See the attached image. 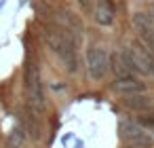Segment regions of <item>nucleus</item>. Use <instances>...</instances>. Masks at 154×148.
I'll return each instance as SVG.
<instances>
[{"instance_id": "nucleus-1", "label": "nucleus", "mask_w": 154, "mask_h": 148, "mask_svg": "<svg viewBox=\"0 0 154 148\" xmlns=\"http://www.w3.org/2000/svg\"><path fill=\"white\" fill-rule=\"evenodd\" d=\"M45 40L49 49L61 59L68 72H78V55H76V38L72 32H68L61 26H47L45 28Z\"/></svg>"}, {"instance_id": "nucleus-2", "label": "nucleus", "mask_w": 154, "mask_h": 148, "mask_svg": "<svg viewBox=\"0 0 154 148\" xmlns=\"http://www.w3.org/2000/svg\"><path fill=\"white\" fill-rule=\"evenodd\" d=\"M26 95H28V104L34 112H42L47 102H45V89H42V80H40V72L38 66L34 61L28 64L26 68Z\"/></svg>"}, {"instance_id": "nucleus-3", "label": "nucleus", "mask_w": 154, "mask_h": 148, "mask_svg": "<svg viewBox=\"0 0 154 148\" xmlns=\"http://www.w3.org/2000/svg\"><path fill=\"white\" fill-rule=\"evenodd\" d=\"M127 55L133 70H137L143 76H154V53L141 40H133L131 47L127 49Z\"/></svg>"}, {"instance_id": "nucleus-4", "label": "nucleus", "mask_w": 154, "mask_h": 148, "mask_svg": "<svg viewBox=\"0 0 154 148\" xmlns=\"http://www.w3.org/2000/svg\"><path fill=\"white\" fill-rule=\"evenodd\" d=\"M120 135L131 148H154V135L137 123H120Z\"/></svg>"}, {"instance_id": "nucleus-5", "label": "nucleus", "mask_w": 154, "mask_h": 148, "mask_svg": "<svg viewBox=\"0 0 154 148\" xmlns=\"http://www.w3.org/2000/svg\"><path fill=\"white\" fill-rule=\"evenodd\" d=\"M110 68V59H108V53L103 51V47L99 45H93L87 49V72L93 80H101L106 76Z\"/></svg>"}, {"instance_id": "nucleus-6", "label": "nucleus", "mask_w": 154, "mask_h": 148, "mask_svg": "<svg viewBox=\"0 0 154 148\" xmlns=\"http://www.w3.org/2000/svg\"><path fill=\"white\" fill-rule=\"evenodd\" d=\"M133 28L137 30L141 43L154 53V19L150 13H135L133 15Z\"/></svg>"}, {"instance_id": "nucleus-7", "label": "nucleus", "mask_w": 154, "mask_h": 148, "mask_svg": "<svg viewBox=\"0 0 154 148\" xmlns=\"http://www.w3.org/2000/svg\"><path fill=\"white\" fill-rule=\"evenodd\" d=\"M114 91H116L120 97L137 95V93H146V83H141V80H139V78H135V76L116 78V83H114Z\"/></svg>"}, {"instance_id": "nucleus-8", "label": "nucleus", "mask_w": 154, "mask_h": 148, "mask_svg": "<svg viewBox=\"0 0 154 148\" xmlns=\"http://www.w3.org/2000/svg\"><path fill=\"white\" fill-rule=\"evenodd\" d=\"M110 70L116 74V78H127V76H133V68H131V61H129V55L127 51H114L110 55Z\"/></svg>"}, {"instance_id": "nucleus-9", "label": "nucleus", "mask_w": 154, "mask_h": 148, "mask_svg": "<svg viewBox=\"0 0 154 148\" xmlns=\"http://www.w3.org/2000/svg\"><path fill=\"white\" fill-rule=\"evenodd\" d=\"M93 17L99 26H110L114 21V7H112V0H97L95 2V11Z\"/></svg>"}, {"instance_id": "nucleus-10", "label": "nucleus", "mask_w": 154, "mask_h": 148, "mask_svg": "<svg viewBox=\"0 0 154 148\" xmlns=\"http://www.w3.org/2000/svg\"><path fill=\"white\" fill-rule=\"evenodd\" d=\"M59 21L63 24L61 28H66V30L72 32V34H80V32H82V21L78 19V15H74V13L68 11V9H59Z\"/></svg>"}, {"instance_id": "nucleus-11", "label": "nucleus", "mask_w": 154, "mask_h": 148, "mask_svg": "<svg viewBox=\"0 0 154 148\" xmlns=\"http://www.w3.org/2000/svg\"><path fill=\"white\" fill-rule=\"evenodd\" d=\"M122 104L127 108H131V110H150V106H152V102H150V97L146 93L127 95V97H122Z\"/></svg>"}, {"instance_id": "nucleus-12", "label": "nucleus", "mask_w": 154, "mask_h": 148, "mask_svg": "<svg viewBox=\"0 0 154 148\" xmlns=\"http://www.w3.org/2000/svg\"><path fill=\"white\" fill-rule=\"evenodd\" d=\"M23 129H26V133H30L34 140H38L40 137V133H42V127H40V121H38V116L34 114V110H28L26 112V116H23Z\"/></svg>"}, {"instance_id": "nucleus-13", "label": "nucleus", "mask_w": 154, "mask_h": 148, "mask_svg": "<svg viewBox=\"0 0 154 148\" xmlns=\"http://www.w3.org/2000/svg\"><path fill=\"white\" fill-rule=\"evenodd\" d=\"M26 140H28V133H26V129H23L21 125H15V127L11 129L9 137H7V144H9V148H23Z\"/></svg>"}, {"instance_id": "nucleus-14", "label": "nucleus", "mask_w": 154, "mask_h": 148, "mask_svg": "<svg viewBox=\"0 0 154 148\" xmlns=\"http://www.w3.org/2000/svg\"><path fill=\"white\" fill-rule=\"evenodd\" d=\"M137 125H141L143 129H152V131H154V114H143V116H139Z\"/></svg>"}, {"instance_id": "nucleus-15", "label": "nucleus", "mask_w": 154, "mask_h": 148, "mask_svg": "<svg viewBox=\"0 0 154 148\" xmlns=\"http://www.w3.org/2000/svg\"><path fill=\"white\" fill-rule=\"evenodd\" d=\"M78 7H80L82 13L91 15V13L95 11V0H78Z\"/></svg>"}, {"instance_id": "nucleus-16", "label": "nucleus", "mask_w": 154, "mask_h": 148, "mask_svg": "<svg viewBox=\"0 0 154 148\" xmlns=\"http://www.w3.org/2000/svg\"><path fill=\"white\" fill-rule=\"evenodd\" d=\"M152 19H154V15H152Z\"/></svg>"}, {"instance_id": "nucleus-17", "label": "nucleus", "mask_w": 154, "mask_h": 148, "mask_svg": "<svg viewBox=\"0 0 154 148\" xmlns=\"http://www.w3.org/2000/svg\"><path fill=\"white\" fill-rule=\"evenodd\" d=\"M127 148H131V146H127Z\"/></svg>"}]
</instances>
